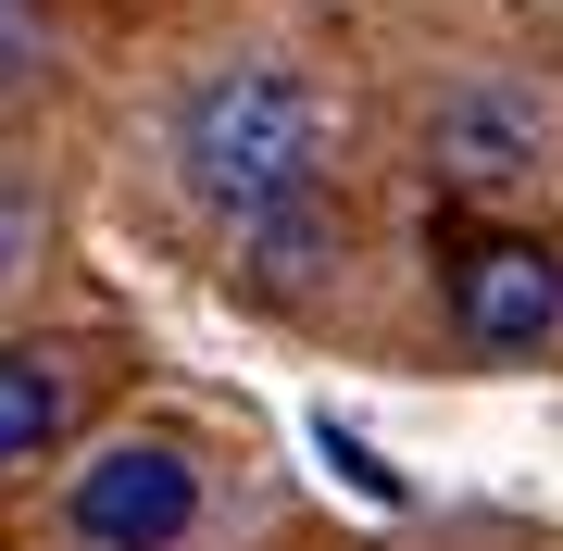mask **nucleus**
Segmentation results:
<instances>
[{
  "label": "nucleus",
  "instance_id": "obj_6",
  "mask_svg": "<svg viewBox=\"0 0 563 551\" xmlns=\"http://www.w3.org/2000/svg\"><path fill=\"white\" fill-rule=\"evenodd\" d=\"M251 264H263V276H325V264H339V213H325V188L251 225Z\"/></svg>",
  "mask_w": 563,
  "mask_h": 551
},
{
  "label": "nucleus",
  "instance_id": "obj_4",
  "mask_svg": "<svg viewBox=\"0 0 563 551\" xmlns=\"http://www.w3.org/2000/svg\"><path fill=\"white\" fill-rule=\"evenodd\" d=\"M426 164H439L451 188H526L551 164V125L526 88H451L439 125H426Z\"/></svg>",
  "mask_w": 563,
  "mask_h": 551
},
{
  "label": "nucleus",
  "instance_id": "obj_3",
  "mask_svg": "<svg viewBox=\"0 0 563 551\" xmlns=\"http://www.w3.org/2000/svg\"><path fill=\"white\" fill-rule=\"evenodd\" d=\"M63 527L88 551H188L201 527V464L163 439H125V451H88L76 489H63Z\"/></svg>",
  "mask_w": 563,
  "mask_h": 551
},
{
  "label": "nucleus",
  "instance_id": "obj_5",
  "mask_svg": "<svg viewBox=\"0 0 563 551\" xmlns=\"http://www.w3.org/2000/svg\"><path fill=\"white\" fill-rule=\"evenodd\" d=\"M51 439H63V376H51V351H0V476L38 464Z\"/></svg>",
  "mask_w": 563,
  "mask_h": 551
},
{
  "label": "nucleus",
  "instance_id": "obj_1",
  "mask_svg": "<svg viewBox=\"0 0 563 551\" xmlns=\"http://www.w3.org/2000/svg\"><path fill=\"white\" fill-rule=\"evenodd\" d=\"M176 188L225 225H263L325 188V88L288 63H213L176 101Z\"/></svg>",
  "mask_w": 563,
  "mask_h": 551
},
{
  "label": "nucleus",
  "instance_id": "obj_2",
  "mask_svg": "<svg viewBox=\"0 0 563 551\" xmlns=\"http://www.w3.org/2000/svg\"><path fill=\"white\" fill-rule=\"evenodd\" d=\"M439 301L476 351H539V339H563V251L526 239V225H476V239H451Z\"/></svg>",
  "mask_w": 563,
  "mask_h": 551
},
{
  "label": "nucleus",
  "instance_id": "obj_7",
  "mask_svg": "<svg viewBox=\"0 0 563 551\" xmlns=\"http://www.w3.org/2000/svg\"><path fill=\"white\" fill-rule=\"evenodd\" d=\"M38 239H51V213H38V188H25L13 164H0V276H25V264H38Z\"/></svg>",
  "mask_w": 563,
  "mask_h": 551
},
{
  "label": "nucleus",
  "instance_id": "obj_8",
  "mask_svg": "<svg viewBox=\"0 0 563 551\" xmlns=\"http://www.w3.org/2000/svg\"><path fill=\"white\" fill-rule=\"evenodd\" d=\"M38 51H51V13H38V0H0V88L38 76Z\"/></svg>",
  "mask_w": 563,
  "mask_h": 551
}]
</instances>
